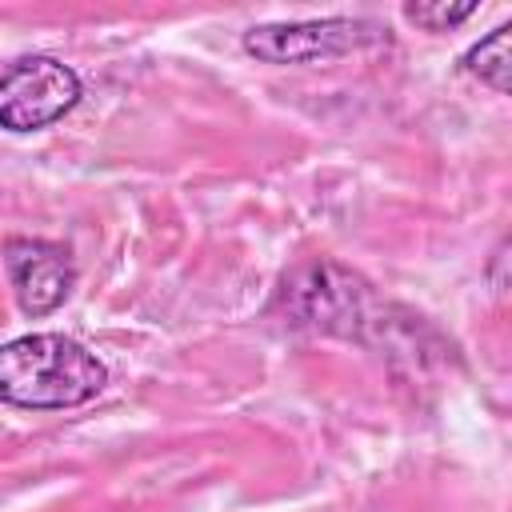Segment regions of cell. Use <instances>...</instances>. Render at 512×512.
<instances>
[{
  "label": "cell",
  "instance_id": "obj_1",
  "mask_svg": "<svg viewBox=\"0 0 512 512\" xmlns=\"http://www.w3.org/2000/svg\"><path fill=\"white\" fill-rule=\"evenodd\" d=\"M108 368L80 340L60 332H28L0 348V396L32 412H64L96 400Z\"/></svg>",
  "mask_w": 512,
  "mask_h": 512
},
{
  "label": "cell",
  "instance_id": "obj_2",
  "mask_svg": "<svg viewBox=\"0 0 512 512\" xmlns=\"http://www.w3.org/2000/svg\"><path fill=\"white\" fill-rule=\"evenodd\" d=\"M388 40V28L360 16H324L292 24H256L244 32V52L264 64H320L364 52Z\"/></svg>",
  "mask_w": 512,
  "mask_h": 512
},
{
  "label": "cell",
  "instance_id": "obj_3",
  "mask_svg": "<svg viewBox=\"0 0 512 512\" xmlns=\"http://www.w3.org/2000/svg\"><path fill=\"white\" fill-rule=\"evenodd\" d=\"M80 76L56 56H20L0 76V124L8 132H36L64 120L80 104Z\"/></svg>",
  "mask_w": 512,
  "mask_h": 512
},
{
  "label": "cell",
  "instance_id": "obj_4",
  "mask_svg": "<svg viewBox=\"0 0 512 512\" xmlns=\"http://www.w3.org/2000/svg\"><path fill=\"white\" fill-rule=\"evenodd\" d=\"M284 300L300 324L336 332V336H364L360 324L372 316V284L340 264H308L292 280H284Z\"/></svg>",
  "mask_w": 512,
  "mask_h": 512
},
{
  "label": "cell",
  "instance_id": "obj_5",
  "mask_svg": "<svg viewBox=\"0 0 512 512\" xmlns=\"http://www.w3.org/2000/svg\"><path fill=\"white\" fill-rule=\"evenodd\" d=\"M4 268H8V284L24 316L56 312L76 288V264L68 248L40 240V236H8Z\"/></svg>",
  "mask_w": 512,
  "mask_h": 512
},
{
  "label": "cell",
  "instance_id": "obj_6",
  "mask_svg": "<svg viewBox=\"0 0 512 512\" xmlns=\"http://www.w3.org/2000/svg\"><path fill=\"white\" fill-rule=\"evenodd\" d=\"M460 68H464L472 80H480L484 88L512 96V20H504V24H496L492 32H484V36L460 56Z\"/></svg>",
  "mask_w": 512,
  "mask_h": 512
},
{
  "label": "cell",
  "instance_id": "obj_7",
  "mask_svg": "<svg viewBox=\"0 0 512 512\" xmlns=\"http://www.w3.org/2000/svg\"><path fill=\"white\" fill-rule=\"evenodd\" d=\"M480 4H404V20H412L424 32H448L464 20H472Z\"/></svg>",
  "mask_w": 512,
  "mask_h": 512
}]
</instances>
